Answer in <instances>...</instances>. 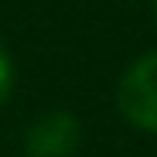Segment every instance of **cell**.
I'll list each match as a JSON object with an SVG mask.
<instances>
[{
	"label": "cell",
	"mask_w": 157,
	"mask_h": 157,
	"mask_svg": "<svg viewBox=\"0 0 157 157\" xmlns=\"http://www.w3.org/2000/svg\"><path fill=\"white\" fill-rule=\"evenodd\" d=\"M116 102L133 126L157 133V51L144 55L126 68V75L116 86Z\"/></svg>",
	"instance_id": "6da1fadb"
},
{
	"label": "cell",
	"mask_w": 157,
	"mask_h": 157,
	"mask_svg": "<svg viewBox=\"0 0 157 157\" xmlns=\"http://www.w3.org/2000/svg\"><path fill=\"white\" fill-rule=\"evenodd\" d=\"M78 144V120L68 113H48L28 130V157H68Z\"/></svg>",
	"instance_id": "7a4b0ae2"
},
{
	"label": "cell",
	"mask_w": 157,
	"mask_h": 157,
	"mask_svg": "<svg viewBox=\"0 0 157 157\" xmlns=\"http://www.w3.org/2000/svg\"><path fill=\"white\" fill-rule=\"evenodd\" d=\"M10 86H14V65H10V55L7 48L0 44V102L10 96Z\"/></svg>",
	"instance_id": "3957f363"
},
{
	"label": "cell",
	"mask_w": 157,
	"mask_h": 157,
	"mask_svg": "<svg viewBox=\"0 0 157 157\" xmlns=\"http://www.w3.org/2000/svg\"><path fill=\"white\" fill-rule=\"evenodd\" d=\"M150 4H154V17H157V0H150Z\"/></svg>",
	"instance_id": "277c9868"
}]
</instances>
